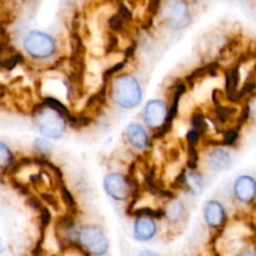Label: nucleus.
<instances>
[{
  "mask_svg": "<svg viewBox=\"0 0 256 256\" xmlns=\"http://www.w3.org/2000/svg\"><path fill=\"white\" fill-rule=\"evenodd\" d=\"M14 156L9 148L0 142V169H8L12 165Z\"/></svg>",
  "mask_w": 256,
  "mask_h": 256,
  "instance_id": "nucleus-16",
  "label": "nucleus"
},
{
  "mask_svg": "<svg viewBox=\"0 0 256 256\" xmlns=\"http://www.w3.org/2000/svg\"><path fill=\"white\" fill-rule=\"evenodd\" d=\"M118 38L115 35H109L108 36V44H106V52H112L118 48Z\"/></svg>",
  "mask_w": 256,
  "mask_h": 256,
  "instance_id": "nucleus-26",
  "label": "nucleus"
},
{
  "mask_svg": "<svg viewBox=\"0 0 256 256\" xmlns=\"http://www.w3.org/2000/svg\"><path fill=\"white\" fill-rule=\"evenodd\" d=\"M156 234V224L150 216H138L134 224V236L139 242H149Z\"/></svg>",
  "mask_w": 256,
  "mask_h": 256,
  "instance_id": "nucleus-11",
  "label": "nucleus"
},
{
  "mask_svg": "<svg viewBox=\"0 0 256 256\" xmlns=\"http://www.w3.org/2000/svg\"><path fill=\"white\" fill-rule=\"evenodd\" d=\"M78 240L82 248L95 255H104L109 248V242L105 236L104 232L99 226L90 225L80 229L78 234Z\"/></svg>",
  "mask_w": 256,
  "mask_h": 256,
  "instance_id": "nucleus-5",
  "label": "nucleus"
},
{
  "mask_svg": "<svg viewBox=\"0 0 256 256\" xmlns=\"http://www.w3.org/2000/svg\"><path fill=\"white\" fill-rule=\"evenodd\" d=\"M142 255H156L155 252H142Z\"/></svg>",
  "mask_w": 256,
  "mask_h": 256,
  "instance_id": "nucleus-30",
  "label": "nucleus"
},
{
  "mask_svg": "<svg viewBox=\"0 0 256 256\" xmlns=\"http://www.w3.org/2000/svg\"><path fill=\"white\" fill-rule=\"evenodd\" d=\"M168 106L162 100H150L144 109V122L148 126L156 129L162 126L168 116Z\"/></svg>",
  "mask_w": 256,
  "mask_h": 256,
  "instance_id": "nucleus-7",
  "label": "nucleus"
},
{
  "mask_svg": "<svg viewBox=\"0 0 256 256\" xmlns=\"http://www.w3.org/2000/svg\"><path fill=\"white\" fill-rule=\"evenodd\" d=\"M22 45L28 55L39 60L52 56L56 50L55 40L46 32L38 30L28 32L22 40Z\"/></svg>",
  "mask_w": 256,
  "mask_h": 256,
  "instance_id": "nucleus-3",
  "label": "nucleus"
},
{
  "mask_svg": "<svg viewBox=\"0 0 256 256\" xmlns=\"http://www.w3.org/2000/svg\"><path fill=\"white\" fill-rule=\"evenodd\" d=\"M135 216H150V218H156V219H162L165 216V212L162 209H152L150 206H142L140 209L135 210L132 212Z\"/></svg>",
  "mask_w": 256,
  "mask_h": 256,
  "instance_id": "nucleus-17",
  "label": "nucleus"
},
{
  "mask_svg": "<svg viewBox=\"0 0 256 256\" xmlns=\"http://www.w3.org/2000/svg\"><path fill=\"white\" fill-rule=\"evenodd\" d=\"M125 64H126V62H118V64H115L114 66L109 68V69H108L106 72H105V74H104V82H106L109 78H112V75L116 74L118 72H120V70L124 68Z\"/></svg>",
  "mask_w": 256,
  "mask_h": 256,
  "instance_id": "nucleus-24",
  "label": "nucleus"
},
{
  "mask_svg": "<svg viewBox=\"0 0 256 256\" xmlns=\"http://www.w3.org/2000/svg\"><path fill=\"white\" fill-rule=\"evenodd\" d=\"M124 22L125 20L122 19L119 14H116L110 16L108 24H109V28L112 32H122V30L124 29Z\"/></svg>",
  "mask_w": 256,
  "mask_h": 256,
  "instance_id": "nucleus-22",
  "label": "nucleus"
},
{
  "mask_svg": "<svg viewBox=\"0 0 256 256\" xmlns=\"http://www.w3.org/2000/svg\"><path fill=\"white\" fill-rule=\"evenodd\" d=\"M62 200H64L65 205L69 208L70 212H76V202H75L74 198H72V195L70 194L69 190L64 186H62Z\"/></svg>",
  "mask_w": 256,
  "mask_h": 256,
  "instance_id": "nucleus-20",
  "label": "nucleus"
},
{
  "mask_svg": "<svg viewBox=\"0 0 256 256\" xmlns=\"http://www.w3.org/2000/svg\"><path fill=\"white\" fill-rule=\"evenodd\" d=\"M104 188L109 196L119 202H124L132 196V186L129 179L118 172H112L105 176Z\"/></svg>",
  "mask_w": 256,
  "mask_h": 256,
  "instance_id": "nucleus-6",
  "label": "nucleus"
},
{
  "mask_svg": "<svg viewBox=\"0 0 256 256\" xmlns=\"http://www.w3.org/2000/svg\"><path fill=\"white\" fill-rule=\"evenodd\" d=\"M164 22L172 29H184L192 22L189 5L185 0H165L162 5Z\"/></svg>",
  "mask_w": 256,
  "mask_h": 256,
  "instance_id": "nucleus-4",
  "label": "nucleus"
},
{
  "mask_svg": "<svg viewBox=\"0 0 256 256\" xmlns=\"http://www.w3.org/2000/svg\"><path fill=\"white\" fill-rule=\"evenodd\" d=\"M134 52H135V44H132V45H130V46H128L126 52H125V58L132 56Z\"/></svg>",
  "mask_w": 256,
  "mask_h": 256,
  "instance_id": "nucleus-29",
  "label": "nucleus"
},
{
  "mask_svg": "<svg viewBox=\"0 0 256 256\" xmlns=\"http://www.w3.org/2000/svg\"><path fill=\"white\" fill-rule=\"evenodd\" d=\"M185 90H186V86H185L184 84H179V85H178V86H176V89H175L174 99H172V108H170L169 114H168V116H166L168 122H172V120L175 119V116H176V115H178V110H179L180 98H182V95L184 94Z\"/></svg>",
  "mask_w": 256,
  "mask_h": 256,
  "instance_id": "nucleus-15",
  "label": "nucleus"
},
{
  "mask_svg": "<svg viewBox=\"0 0 256 256\" xmlns=\"http://www.w3.org/2000/svg\"><path fill=\"white\" fill-rule=\"evenodd\" d=\"M112 98L116 105L124 109L138 106L142 99L139 82L132 75H122L112 82Z\"/></svg>",
  "mask_w": 256,
  "mask_h": 256,
  "instance_id": "nucleus-1",
  "label": "nucleus"
},
{
  "mask_svg": "<svg viewBox=\"0 0 256 256\" xmlns=\"http://www.w3.org/2000/svg\"><path fill=\"white\" fill-rule=\"evenodd\" d=\"M42 198L45 200V202H48V204L54 206L55 209H58V202L56 199H55V196H52V195L50 194H42Z\"/></svg>",
  "mask_w": 256,
  "mask_h": 256,
  "instance_id": "nucleus-28",
  "label": "nucleus"
},
{
  "mask_svg": "<svg viewBox=\"0 0 256 256\" xmlns=\"http://www.w3.org/2000/svg\"><path fill=\"white\" fill-rule=\"evenodd\" d=\"M125 136L132 148L138 152H145L149 148V136L144 128L138 122H132L125 129Z\"/></svg>",
  "mask_w": 256,
  "mask_h": 256,
  "instance_id": "nucleus-9",
  "label": "nucleus"
},
{
  "mask_svg": "<svg viewBox=\"0 0 256 256\" xmlns=\"http://www.w3.org/2000/svg\"><path fill=\"white\" fill-rule=\"evenodd\" d=\"M204 218L212 229H219L225 224L226 215L222 205L216 200H210L204 206Z\"/></svg>",
  "mask_w": 256,
  "mask_h": 256,
  "instance_id": "nucleus-10",
  "label": "nucleus"
},
{
  "mask_svg": "<svg viewBox=\"0 0 256 256\" xmlns=\"http://www.w3.org/2000/svg\"><path fill=\"white\" fill-rule=\"evenodd\" d=\"M185 188L194 195L202 194L204 189V180L202 175L194 169H185Z\"/></svg>",
  "mask_w": 256,
  "mask_h": 256,
  "instance_id": "nucleus-13",
  "label": "nucleus"
},
{
  "mask_svg": "<svg viewBox=\"0 0 256 256\" xmlns=\"http://www.w3.org/2000/svg\"><path fill=\"white\" fill-rule=\"evenodd\" d=\"M38 130L48 139H60L66 132V119L52 108L42 104L34 115Z\"/></svg>",
  "mask_w": 256,
  "mask_h": 256,
  "instance_id": "nucleus-2",
  "label": "nucleus"
},
{
  "mask_svg": "<svg viewBox=\"0 0 256 256\" xmlns=\"http://www.w3.org/2000/svg\"><path fill=\"white\" fill-rule=\"evenodd\" d=\"M165 216L172 224H178L185 218V206L182 200L172 198V202L168 204L166 210H165Z\"/></svg>",
  "mask_w": 256,
  "mask_h": 256,
  "instance_id": "nucleus-14",
  "label": "nucleus"
},
{
  "mask_svg": "<svg viewBox=\"0 0 256 256\" xmlns=\"http://www.w3.org/2000/svg\"><path fill=\"white\" fill-rule=\"evenodd\" d=\"M208 164L212 172H224V170L230 169L232 164V158L228 150L222 149V148H216L208 156Z\"/></svg>",
  "mask_w": 256,
  "mask_h": 256,
  "instance_id": "nucleus-12",
  "label": "nucleus"
},
{
  "mask_svg": "<svg viewBox=\"0 0 256 256\" xmlns=\"http://www.w3.org/2000/svg\"><path fill=\"white\" fill-rule=\"evenodd\" d=\"M234 194L238 200L250 204L256 198V180L249 175H242L234 184Z\"/></svg>",
  "mask_w": 256,
  "mask_h": 256,
  "instance_id": "nucleus-8",
  "label": "nucleus"
},
{
  "mask_svg": "<svg viewBox=\"0 0 256 256\" xmlns=\"http://www.w3.org/2000/svg\"><path fill=\"white\" fill-rule=\"evenodd\" d=\"M34 148L38 152V154L40 155H48L50 152V150H52V145H50V142H48V138L46 139L39 138V139L35 140Z\"/></svg>",
  "mask_w": 256,
  "mask_h": 256,
  "instance_id": "nucleus-19",
  "label": "nucleus"
},
{
  "mask_svg": "<svg viewBox=\"0 0 256 256\" xmlns=\"http://www.w3.org/2000/svg\"><path fill=\"white\" fill-rule=\"evenodd\" d=\"M238 139H239V132H238V129L232 128V129H229L228 132H224L222 144L232 146V145H234L238 142Z\"/></svg>",
  "mask_w": 256,
  "mask_h": 256,
  "instance_id": "nucleus-21",
  "label": "nucleus"
},
{
  "mask_svg": "<svg viewBox=\"0 0 256 256\" xmlns=\"http://www.w3.org/2000/svg\"><path fill=\"white\" fill-rule=\"evenodd\" d=\"M192 125L195 130L200 132L202 135H204L208 130L206 122H205V116L202 112H194L192 116Z\"/></svg>",
  "mask_w": 256,
  "mask_h": 256,
  "instance_id": "nucleus-18",
  "label": "nucleus"
},
{
  "mask_svg": "<svg viewBox=\"0 0 256 256\" xmlns=\"http://www.w3.org/2000/svg\"><path fill=\"white\" fill-rule=\"evenodd\" d=\"M50 220H52V215L48 208H40V222H42V228H46L50 224Z\"/></svg>",
  "mask_w": 256,
  "mask_h": 256,
  "instance_id": "nucleus-23",
  "label": "nucleus"
},
{
  "mask_svg": "<svg viewBox=\"0 0 256 256\" xmlns=\"http://www.w3.org/2000/svg\"><path fill=\"white\" fill-rule=\"evenodd\" d=\"M248 106H249V114L250 116L252 118V119L256 122V96H252V99H250L249 104H248Z\"/></svg>",
  "mask_w": 256,
  "mask_h": 256,
  "instance_id": "nucleus-27",
  "label": "nucleus"
},
{
  "mask_svg": "<svg viewBox=\"0 0 256 256\" xmlns=\"http://www.w3.org/2000/svg\"><path fill=\"white\" fill-rule=\"evenodd\" d=\"M200 136H202V134H200L198 130L192 129L190 130L189 132L186 134V140H188V144H192V145H196L198 142H199Z\"/></svg>",
  "mask_w": 256,
  "mask_h": 256,
  "instance_id": "nucleus-25",
  "label": "nucleus"
}]
</instances>
